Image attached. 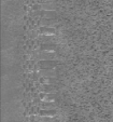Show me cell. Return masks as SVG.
I'll return each mask as SVG.
<instances>
[{
  "instance_id": "30bf717a",
  "label": "cell",
  "mask_w": 113,
  "mask_h": 122,
  "mask_svg": "<svg viewBox=\"0 0 113 122\" xmlns=\"http://www.w3.org/2000/svg\"><path fill=\"white\" fill-rule=\"evenodd\" d=\"M41 8H42V10H54L55 5H54V3L45 2V3H42V5H41Z\"/></svg>"
},
{
  "instance_id": "7a4b0ae2",
  "label": "cell",
  "mask_w": 113,
  "mask_h": 122,
  "mask_svg": "<svg viewBox=\"0 0 113 122\" xmlns=\"http://www.w3.org/2000/svg\"><path fill=\"white\" fill-rule=\"evenodd\" d=\"M37 57L39 60H53L55 57V54L50 52V51H41V52H39Z\"/></svg>"
},
{
  "instance_id": "8fae6325",
  "label": "cell",
  "mask_w": 113,
  "mask_h": 122,
  "mask_svg": "<svg viewBox=\"0 0 113 122\" xmlns=\"http://www.w3.org/2000/svg\"><path fill=\"white\" fill-rule=\"evenodd\" d=\"M46 83L47 84H56L57 83V79L56 77H46Z\"/></svg>"
},
{
  "instance_id": "7c38bea8",
  "label": "cell",
  "mask_w": 113,
  "mask_h": 122,
  "mask_svg": "<svg viewBox=\"0 0 113 122\" xmlns=\"http://www.w3.org/2000/svg\"><path fill=\"white\" fill-rule=\"evenodd\" d=\"M55 94L54 93H47L46 94V96H45V98H46V101H52V99H55Z\"/></svg>"
},
{
  "instance_id": "ba28073f",
  "label": "cell",
  "mask_w": 113,
  "mask_h": 122,
  "mask_svg": "<svg viewBox=\"0 0 113 122\" xmlns=\"http://www.w3.org/2000/svg\"><path fill=\"white\" fill-rule=\"evenodd\" d=\"M41 106L43 107V108H45V109H48V108H54L55 107V104L54 103H52V102H47V101H45V102H43V103L41 104Z\"/></svg>"
},
{
  "instance_id": "277c9868",
  "label": "cell",
  "mask_w": 113,
  "mask_h": 122,
  "mask_svg": "<svg viewBox=\"0 0 113 122\" xmlns=\"http://www.w3.org/2000/svg\"><path fill=\"white\" fill-rule=\"evenodd\" d=\"M40 75L44 77H56L57 76V71L56 70H53V69H48V70H45V69H41L40 70Z\"/></svg>"
},
{
  "instance_id": "8992f818",
  "label": "cell",
  "mask_w": 113,
  "mask_h": 122,
  "mask_svg": "<svg viewBox=\"0 0 113 122\" xmlns=\"http://www.w3.org/2000/svg\"><path fill=\"white\" fill-rule=\"evenodd\" d=\"M43 91L46 94H47V93H54L55 91H57V86H56V84H47V83H46V84L44 85Z\"/></svg>"
},
{
  "instance_id": "3957f363",
  "label": "cell",
  "mask_w": 113,
  "mask_h": 122,
  "mask_svg": "<svg viewBox=\"0 0 113 122\" xmlns=\"http://www.w3.org/2000/svg\"><path fill=\"white\" fill-rule=\"evenodd\" d=\"M56 48H57V46L54 44L53 42H45V43H42L40 46L41 51H54Z\"/></svg>"
},
{
  "instance_id": "9c48e42d",
  "label": "cell",
  "mask_w": 113,
  "mask_h": 122,
  "mask_svg": "<svg viewBox=\"0 0 113 122\" xmlns=\"http://www.w3.org/2000/svg\"><path fill=\"white\" fill-rule=\"evenodd\" d=\"M55 24V21L54 20H51V19H42L41 20V25L43 26H47V25H54Z\"/></svg>"
},
{
  "instance_id": "4fadbf2b",
  "label": "cell",
  "mask_w": 113,
  "mask_h": 122,
  "mask_svg": "<svg viewBox=\"0 0 113 122\" xmlns=\"http://www.w3.org/2000/svg\"><path fill=\"white\" fill-rule=\"evenodd\" d=\"M52 1H54V0H40L39 2H41V3H45V2H52Z\"/></svg>"
},
{
  "instance_id": "5b68a950",
  "label": "cell",
  "mask_w": 113,
  "mask_h": 122,
  "mask_svg": "<svg viewBox=\"0 0 113 122\" xmlns=\"http://www.w3.org/2000/svg\"><path fill=\"white\" fill-rule=\"evenodd\" d=\"M54 32H55V29L52 27H48V26H42V27H40V34L44 35H53Z\"/></svg>"
},
{
  "instance_id": "6da1fadb",
  "label": "cell",
  "mask_w": 113,
  "mask_h": 122,
  "mask_svg": "<svg viewBox=\"0 0 113 122\" xmlns=\"http://www.w3.org/2000/svg\"><path fill=\"white\" fill-rule=\"evenodd\" d=\"M57 65L58 62L54 60H40L38 62V66L40 67V69H45V70L54 69V67H56Z\"/></svg>"
},
{
  "instance_id": "52a82bcc",
  "label": "cell",
  "mask_w": 113,
  "mask_h": 122,
  "mask_svg": "<svg viewBox=\"0 0 113 122\" xmlns=\"http://www.w3.org/2000/svg\"><path fill=\"white\" fill-rule=\"evenodd\" d=\"M40 115L44 116V117H50V116H55L56 115V110L54 109H42L40 110Z\"/></svg>"
}]
</instances>
